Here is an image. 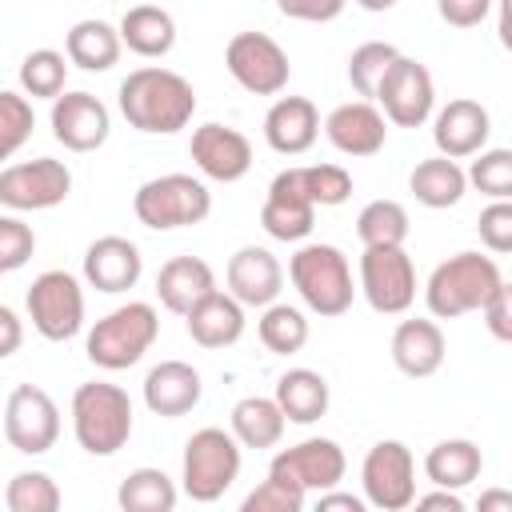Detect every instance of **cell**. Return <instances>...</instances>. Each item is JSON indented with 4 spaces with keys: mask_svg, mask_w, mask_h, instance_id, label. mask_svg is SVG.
<instances>
[{
    "mask_svg": "<svg viewBox=\"0 0 512 512\" xmlns=\"http://www.w3.org/2000/svg\"><path fill=\"white\" fill-rule=\"evenodd\" d=\"M120 52H124L120 32L108 20H76L64 36L68 64H76L84 72H108L120 60Z\"/></svg>",
    "mask_w": 512,
    "mask_h": 512,
    "instance_id": "f546056e",
    "label": "cell"
},
{
    "mask_svg": "<svg viewBox=\"0 0 512 512\" xmlns=\"http://www.w3.org/2000/svg\"><path fill=\"white\" fill-rule=\"evenodd\" d=\"M260 224H264V232H268L272 240H284V244L304 240V236L312 232V224H316V204L308 200V192H304L296 168H284V172L272 176L268 196H264V204H260Z\"/></svg>",
    "mask_w": 512,
    "mask_h": 512,
    "instance_id": "2e32d148",
    "label": "cell"
},
{
    "mask_svg": "<svg viewBox=\"0 0 512 512\" xmlns=\"http://www.w3.org/2000/svg\"><path fill=\"white\" fill-rule=\"evenodd\" d=\"M288 276L316 316H344L352 308L356 284L348 256L336 244H300L288 260Z\"/></svg>",
    "mask_w": 512,
    "mask_h": 512,
    "instance_id": "5b68a950",
    "label": "cell"
},
{
    "mask_svg": "<svg viewBox=\"0 0 512 512\" xmlns=\"http://www.w3.org/2000/svg\"><path fill=\"white\" fill-rule=\"evenodd\" d=\"M8 512H56L60 508V488L48 472H16L4 488Z\"/></svg>",
    "mask_w": 512,
    "mask_h": 512,
    "instance_id": "f35d334b",
    "label": "cell"
},
{
    "mask_svg": "<svg viewBox=\"0 0 512 512\" xmlns=\"http://www.w3.org/2000/svg\"><path fill=\"white\" fill-rule=\"evenodd\" d=\"M416 508H444V512H464V500L456 488H436V492H424V496H412Z\"/></svg>",
    "mask_w": 512,
    "mask_h": 512,
    "instance_id": "f907efd6",
    "label": "cell"
},
{
    "mask_svg": "<svg viewBox=\"0 0 512 512\" xmlns=\"http://www.w3.org/2000/svg\"><path fill=\"white\" fill-rule=\"evenodd\" d=\"M224 280H228V292H232L244 308H264V304H272V300L280 296V288H284V268H280V260H276L268 248L244 244V248H236V252L228 256Z\"/></svg>",
    "mask_w": 512,
    "mask_h": 512,
    "instance_id": "ffe728a7",
    "label": "cell"
},
{
    "mask_svg": "<svg viewBox=\"0 0 512 512\" xmlns=\"http://www.w3.org/2000/svg\"><path fill=\"white\" fill-rule=\"evenodd\" d=\"M444 352H448L444 332H440V324L428 320V316L400 320L396 332H392V364H396L404 376H412V380H424V376L440 372Z\"/></svg>",
    "mask_w": 512,
    "mask_h": 512,
    "instance_id": "cb8c5ba5",
    "label": "cell"
},
{
    "mask_svg": "<svg viewBox=\"0 0 512 512\" xmlns=\"http://www.w3.org/2000/svg\"><path fill=\"white\" fill-rule=\"evenodd\" d=\"M492 4H496V0H436V12H440V20L452 24V28H476V24L488 20Z\"/></svg>",
    "mask_w": 512,
    "mask_h": 512,
    "instance_id": "c3c4849f",
    "label": "cell"
},
{
    "mask_svg": "<svg viewBox=\"0 0 512 512\" xmlns=\"http://www.w3.org/2000/svg\"><path fill=\"white\" fill-rule=\"evenodd\" d=\"M200 392H204L200 372L192 364H184V360H160L144 376V404H148V412L168 416V420L192 412L200 404Z\"/></svg>",
    "mask_w": 512,
    "mask_h": 512,
    "instance_id": "d4e9b609",
    "label": "cell"
},
{
    "mask_svg": "<svg viewBox=\"0 0 512 512\" xmlns=\"http://www.w3.org/2000/svg\"><path fill=\"white\" fill-rule=\"evenodd\" d=\"M116 32H120V44H124L128 52L144 56V60H160V56H168L172 44H176V20H172V12L160 8V4H132V8L120 16Z\"/></svg>",
    "mask_w": 512,
    "mask_h": 512,
    "instance_id": "83f0119b",
    "label": "cell"
},
{
    "mask_svg": "<svg viewBox=\"0 0 512 512\" xmlns=\"http://www.w3.org/2000/svg\"><path fill=\"white\" fill-rule=\"evenodd\" d=\"M480 316H484V324H488V332H492L496 340H512V288L500 284V288L480 304Z\"/></svg>",
    "mask_w": 512,
    "mask_h": 512,
    "instance_id": "7dc6e473",
    "label": "cell"
},
{
    "mask_svg": "<svg viewBox=\"0 0 512 512\" xmlns=\"http://www.w3.org/2000/svg\"><path fill=\"white\" fill-rule=\"evenodd\" d=\"M224 68L252 96H280L292 76L288 52L268 32H236L224 48Z\"/></svg>",
    "mask_w": 512,
    "mask_h": 512,
    "instance_id": "9c48e42d",
    "label": "cell"
},
{
    "mask_svg": "<svg viewBox=\"0 0 512 512\" xmlns=\"http://www.w3.org/2000/svg\"><path fill=\"white\" fill-rule=\"evenodd\" d=\"M184 324L200 348H232L244 336V304L232 292L216 288L184 316Z\"/></svg>",
    "mask_w": 512,
    "mask_h": 512,
    "instance_id": "4316f807",
    "label": "cell"
},
{
    "mask_svg": "<svg viewBox=\"0 0 512 512\" xmlns=\"http://www.w3.org/2000/svg\"><path fill=\"white\" fill-rule=\"evenodd\" d=\"M176 484L160 468H132L116 492V504L124 512H172L176 508Z\"/></svg>",
    "mask_w": 512,
    "mask_h": 512,
    "instance_id": "836d02e7",
    "label": "cell"
},
{
    "mask_svg": "<svg viewBox=\"0 0 512 512\" xmlns=\"http://www.w3.org/2000/svg\"><path fill=\"white\" fill-rule=\"evenodd\" d=\"M320 136V112L308 96H280L264 116V140L280 156H300Z\"/></svg>",
    "mask_w": 512,
    "mask_h": 512,
    "instance_id": "603a6c76",
    "label": "cell"
},
{
    "mask_svg": "<svg viewBox=\"0 0 512 512\" xmlns=\"http://www.w3.org/2000/svg\"><path fill=\"white\" fill-rule=\"evenodd\" d=\"M316 508H320V512H332V508H344V512H364V500H360V496H352V492L324 488V492H316Z\"/></svg>",
    "mask_w": 512,
    "mask_h": 512,
    "instance_id": "816d5d0a",
    "label": "cell"
},
{
    "mask_svg": "<svg viewBox=\"0 0 512 512\" xmlns=\"http://www.w3.org/2000/svg\"><path fill=\"white\" fill-rule=\"evenodd\" d=\"M304 488H296L292 480L268 472V480H260L248 496H244V512H300L304 508Z\"/></svg>",
    "mask_w": 512,
    "mask_h": 512,
    "instance_id": "7bdbcfd3",
    "label": "cell"
},
{
    "mask_svg": "<svg viewBox=\"0 0 512 512\" xmlns=\"http://www.w3.org/2000/svg\"><path fill=\"white\" fill-rule=\"evenodd\" d=\"M504 284L500 264L480 252H456L444 264L432 268L424 284V304L436 320H456L468 312H480V304Z\"/></svg>",
    "mask_w": 512,
    "mask_h": 512,
    "instance_id": "7a4b0ae2",
    "label": "cell"
},
{
    "mask_svg": "<svg viewBox=\"0 0 512 512\" xmlns=\"http://www.w3.org/2000/svg\"><path fill=\"white\" fill-rule=\"evenodd\" d=\"M284 412L272 396H244L232 404V416H228V432L240 440V448H276L280 436H284Z\"/></svg>",
    "mask_w": 512,
    "mask_h": 512,
    "instance_id": "4dcf8cb0",
    "label": "cell"
},
{
    "mask_svg": "<svg viewBox=\"0 0 512 512\" xmlns=\"http://www.w3.org/2000/svg\"><path fill=\"white\" fill-rule=\"evenodd\" d=\"M296 172H300V184L316 208H336L352 196V176L340 164H308Z\"/></svg>",
    "mask_w": 512,
    "mask_h": 512,
    "instance_id": "b9f144b4",
    "label": "cell"
},
{
    "mask_svg": "<svg viewBox=\"0 0 512 512\" xmlns=\"http://www.w3.org/2000/svg\"><path fill=\"white\" fill-rule=\"evenodd\" d=\"M144 272V256L124 236H100L84 252V280L96 292H128Z\"/></svg>",
    "mask_w": 512,
    "mask_h": 512,
    "instance_id": "7402d4cb",
    "label": "cell"
},
{
    "mask_svg": "<svg viewBox=\"0 0 512 512\" xmlns=\"http://www.w3.org/2000/svg\"><path fill=\"white\" fill-rule=\"evenodd\" d=\"M160 336V316L152 304L144 300H128L120 308H112L108 316H100L84 340V352L96 368L104 372H120L132 368Z\"/></svg>",
    "mask_w": 512,
    "mask_h": 512,
    "instance_id": "277c9868",
    "label": "cell"
},
{
    "mask_svg": "<svg viewBox=\"0 0 512 512\" xmlns=\"http://www.w3.org/2000/svg\"><path fill=\"white\" fill-rule=\"evenodd\" d=\"M284 412L288 424H316L324 412H328V380L316 372V368H288L280 380H276V396H272Z\"/></svg>",
    "mask_w": 512,
    "mask_h": 512,
    "instance_id": "f1b7e54d",
    "label": "cell"
},
{
    "mask_svg": "<svg viewBox=\"0 0 512 512\" xmlns=\"http://www.w3.org/2000/svg\"><path fill=\"white\" fill-rule=\"evenodd\" d=\"M36 128V116H32V100L20 96V92H4L0 88V160L16 156L28 136Z\"/></svg>",
    "mask_w": 512,
    "mask_h": 512,
    "instance_id": "60d3db41",
    "label": "cell"
},
{
    "mask_svg": "<svg viewBox=\"0 0 512 512\" xmlns=\"http://www.w3.org/2000/svg\"><path fill=\"white\" fill-rule=\"evenodd\" d=\"M120 116L148 136H172L180 128H188L192 112H196V92L192 84L160 64H144L136 72H128L120 80Z\"/></svg>",
    "mask_w": 512,
    "mask_h": 512,
    "instance_id": "6da1fadb",
    "label": "cell"
},
{
    "mask_svg": "<svg viewBox=\"0 0 512 512\" xmlns=\"http://www.w3.org/2000/svg\"><path fill=\"white\" fill-rule=\"evenodd\" d=\"M36 232L20 216H0V272H16L32 260Z\"/></svg>",
    "mask_w": 512,
    "mask_h": 512,
    "instance_id": "ee69618b",
    "label": "cell"
},
{
    "mask_svg": "<svg viewBox=\"0 0 512 512\" xmlns=\"http://www.w3.org/2000/svg\"><path fill=\"white\" fill-rule=\"evenodd\" d=\"M472 188H480L492 200H508L512 196V152L508 148H480L472 168L464 172Z\"/></svg>",
    "mask_w": 512,
    "mask_h": 512,
    "instance_id": "ab89813d",
    "label": "cell"
},
{
    "mask_svg": "<svg viewBox=\"0 0 512 512\" xmlns=\"http://www.w3.org/2000/svg\"><path fill=\"white\" fill-rule=\"evenodd\" d=\"M132 212L144 228L156 232H172V228H192L200 220H208L212 212V192L204 180L188 176V172H168V176H152L136 188L132 196Z\"/></svg>",
    "mask_w": 512,
    "mask_h": 512,
    "instance_id": "8992f818",
    "label": "cell"
},
{
    "mask_svg": "<svg viewBox=\"0 0 512 512\" xmlns=\"http://www.w3.org/2000/svg\"><path fill=\"white\" fill-rule=\"evenodd\" d=\"M240 476V440L224 428H200L184 444L180 464V488L196 504L220 500Z\"/></svg>",
    "mask_w": 512,
    "mask_h": 512,
    "instance_id": "52a82bcc",
    "label": "cell"
},
{
    "mask_svg": "<svg viewBox=\"0 0 512 512\" xmlns=\"http://www.w3.org/2000/svg\"><path fill=\"white\" fill-rule=\"evenodd\" d=\"M4 440L24 456H44L60 440V408L36 384H16L4 404Z\"/></svg>",
    "mask_w": 512,
    "mask_h": 512,
    "instance_id": "5bb4252c",
    "label": "cell"
},
{
    "mask_svg": "<svg viewBox=\"0 0 512 512\" xmlns=\"http://www.w3.org/2000/svg\"><path fill=\"white\" fill-rule=\"evenodd\" d=\"M268 472L292 480V484L304 488V492H324V488H336V484L344 480L348 456H344V448H340L336 440H328V436H308V440H300V444L276 452L272 464H268Z\"/></svg>",
    "mask_w": 512,
    "mask_h": 512,
    "instance_id": "9a60e30c",
    "label": "cell"
},
{
    "mask_svg": "<svg viewBox=\"0 0 512 512\" xmlns=\"http://www.w3.org/2000/svg\"><path fill=\"white\" fill-rule=\"evenodd\" d=\"M488 136H492V116L480 100H468V96L448 100L432 120V140L448 160L476 156L488 144Z\"/></svg>",
    "mask_w": 512,
    "mask_h": 512,
    "instance_id": "d6986e66",
    "label": "cell"
},
{
    "mask_svg": "<svg viewBox=\"0 0 512 512\" xmlns=\"http://www.w3.org/2000/svg\"><path fill=\"white\" fill-rule=\"evenodd\" d=\"M20 344H24V320L8 304H0V360H8Z\"/></svg>",
    "mask_w": 512,
    "mask_h": 512,
    "instance_id": "681fc988",
    "label": "cell"
},
{
    "mask_svg": "<svg viewBox=\"0 0 512 512\" xmlns=\"http://www.w3.org/2000/svg\"><path fill=\"white\" fill-rule=\"evenodd\" d=\"M72 432L88 456H116L132 436V400L120 384L88 380L72 392Z\"/></svg>",
    "mask_w": 512,
    "mask_h": 512,
    "instance_id": "3957f363",
    "label": "cell"
},
{
    "mask_svg": "<svg viewBox=\"0 0 512 512\" xmlns=\"http://www.w3.org/2000/svg\"><path fill=\"white\" fill-rule=\"evenodd\" d=\"M68 80V60L56 48H36L20 60V88L32 100H56Z\"/></svg>",
    "mask_w": 512,
    "mask_h": 512,
    "instance_id": "8d00e7d4",
    "label": "cell"
},
{
    "mask_svg": "<svg viewBox=\"0 0 512 512\" xmlns=\"http://www.w3.org/2000/svg\"><path fill=\"white\" fill-rule=\"evenodd\" d=\"M196 168L208 176V180H220V184H232L240 176H248L252 168V144L244 132L228 128V124H200L192 132V144H188Z\"/></svg>",
    "mask_w": 512,
    "mask_h": 512,
    "instance_id": "ac0fdd59",
    "label": "cell"
},
{
    "mask_svg": "<svg viewBox=\"0 0 512 512\" xmlns=\"http://www.w3.org/2000/svg\"><path fill=\"white\" fill-rule=\"evenodd\" d=\"M256 332H260V344L268 352H276V356H292V352H300L308 344V320H304V312L292 308V304H276V300L264 304Z\"/></svg>",
    "mask_w": 512,
    "mask_h": 512,
    "instance_id": "e575fe53",
    "label": "cell"
},
{
    "mask_svg": "<svg viewBox=\"0 0 512 512\" xmlns=\"http://www.w3.org/2000/svg\"><path fill=\"white\" fill-rule=\"evenodd\" d=\"M480 508H504V512H512V496L508 492H488V496H480Z\"/></svg>",
    "mask_w": 512,
    "mask_h": 512,
    "instance_id": "f5cc1de1",
    "label": "cell"
},
{
    "mask_svg": "<svg viewBox=\"0 0 512 512\" xmlns=\"http://www.w3.org/2000/svg\"><path fill=\"white\" fill-rule=\"evenodd\" d=\"M484 472V452L480 444L464 440V436H452V440H440L428 448L424 456V476L436 484V488H468L476 476Z\"/></svg>",
    "mask_w": 512,
    "mask_h": 512,
    "instance_id": "1f68e13d",
    "label": "cell"
},
{
    "mask_svg": "<svg viewBox=\"0 0 512 512\" xmlns=\"http://www.w3.org/2000/svg\"><path fill=\"white\" fill-rule=\"evenodd\" d=\"M408 188H412V196H416L424 208H452V204H460V196L468 192V176H464V168H460L456 160H448V156H428V160H420V164L412 168Z\"/></svg>",
    "mask_w": 512,
    "mask_h": 512,
    "instance_id": "d6a6232c",
    "label": "cell"
},
{
    "mask_svg": "<svg viewBox=\"0 0 512 512\" xmlns=\"http://www.w3.org/2000/svg\"><path fill=\"white\" fill-rule=\"evenodd\" d=\"M396 56H400V48H396V44H388V40H364V44L348 56V80H352L356 96L372 100V96H376L380 76L388 72V64H392Z\"/></svg>",
    "mask_w": 512,
    "mask_h": 512,
    "instance_id": "74e56055",
    "label": "cell"
},
{
    "mask_svg": "<svg viewBox=\"0 0 512 512\" xmlns=\"http://www.w3.org/2000/svg\"><path fill=\"white\" fill-rule=\"evenodd\" d=\"M208 292H216V272L200 256H172L156 272V296L176 316H188Z\"/></svg>",
    "mask_w": 512,
    "mask_h": 512,
    "instance_id": "484cf974",
    "label": "cell"
},
{
    "mask_svg": "<svg viewBox=\"0 0 512 512\" xmlns=\"http://www.w3.org/2000/svg\"><path fill=\"white\" fill-rule=\"evenodd\" d=\"M324 136L344 156H376L388 140V120L372 100H348L328 112Z\"/></svg>",
    "mask_w": 512,
    "mask_h": 512,
    "instance_id": "44dd1931",
    "label": "cell"
},
{
    "mask_svg": "<svg viewBox=\"0 0 512 512\" xmlns=\"http://www.w3.org/2000/svg\"><path fill=\"white\" fill-rule=\"evenodd\" d=\"M364 12H388V8H396V0H356Z\"/></svg>",
    "mask_w": 512,
    "mask_h": 512,
    "instance_id": "db71d44e",
    "label": "cell"
},
{
    "mask_svg": "<svg viewBox=\"0 0 512 512\" xmlns=\"http://www.w3.org/2000/svg\"><path fill=\"white\" fill-rule=\"evenodd\" d=\"M372 100H380L388 124H396V128H420L432 116V108H436L432 72L420 60H412V56H396L388 64V72L380 76Z\"/></svg>",
    "mask_w": 512,
    "mask_h": 512,
    "instance_id": "4fadbf2b",
    "label": "cell"
},
{
    "mask_svg": "<svg viewBox=\"0 0 512 512\" xmlns=\"http://www.w3.org/2000/svg\"><path fill=\"white\" fill-rule=\"evenodd\" d=\"M28 320L44 340H72L84 328V288L72 272L64 268H48L32 280L28 296Z\"/></svg>",
    "mask_w": 512,
    "mask_h": 512,
    "instance_id": "ba28073f",
    "label": "cell"
},
{
    "mask_svg": "<svg viewBox=\"0 0 512 512\" xmlns=\"http://www.w3.org/2000/svg\"><path fill=\"white\" fill-rule=\"evenodd\" d=\"M348 0H276L280 16L288 20H304V24H328L344 12Z\"/></svg>",
    "mask_w": 512,
    "mask_h": 512,
    "instance_id": "bcb514c9",
    "label": "cell"
},
{
    "mask_svg": "<svg viewBox=\"0 0 512 512\" xmlns=\"http://www.w3.org/2000/svg\"><path fill=\"white\" fill-rule=\"evenodd\" d=\"M364 504L380 512H400L416 496V460L404 440H376L360 464Z\"/></svg>",
    "mask_w": 512,
    "mask_h": 512,
    "instance_id": "8fae6325",
    "label": "cell"
},
{
    "mask_svg": "<svg viewBox=\"0 0 512 512\" xmlns=\"http://www.w3.org/2000/svg\"><path fill=\"white\" fill-rule=\"evenodd\" d=\"M112 132V116L92 92H60L52 100V136L68 152H96Z\"/></svg>",
    "mask_w": 512,
    "mask_h": 512,
    "instance_id": "e0dca14e",
    "label": "cell"
},
{
    "mask_svg": "<svg viewBox=\"0 0 512 512\" xmlns=\"http://www.w3.org/2000/svg\"><path fill=\"white\" fill-rule=\"evenodd\" d=\"M360 292L372 312L400 316L416 300V264L404 244L392 248H364L360 256Z\"/></svg>",
    "mask_w": 512,
    "mask_h": 512,
    "instance_id": "30bf717a",
    "label": "cell"
},
{
    "mask_svg": "<svg viewBox=\"0 0 512 512\" xmlns=\"http://www.w3.org/2000/svg\"><path fill=\"white\" fill-rule=\"evenodd\" d=\"M72 192V172L64 160L36 156L0 168V204L12 212H44L64 204Z\"/></svg>",
    "mask_w": 512,
    "mask_h": 512,
    "instance_id": "7c38bea8",
    "label": "cell"
},
{
    "mask_svg": "<svg viewBox=\"0 0 512 512\" xmlns=\"http://www.w3.org/2000/svg\"><path fill=\"white\" fill-rule=\"evenodd\" d=\"M356 236L364 248H392L408 240V212L396 200H372L356 216Z\"/></svg>",
    "mask_w": 512,
    "mask_h": 512,
    "instance_id": "d590c367",
    "label": "cell"
},
{
    "mask_svg": "<svg viewBox=\"0 0 512 512\" xmlns=\"http://www.w3.org/2000/svg\"><path fill=\"white\" fill-rule=\"evenodd\" d=\"M480 244L492 252V256H504L512 252V204L508 200H492L484 212H480Z\"/></svg>",
    "mask_w": 512,
    "mask_h": 512,
    "instance_id": "f6af8a7d",
    "label": "cell"
}]
</instances>
